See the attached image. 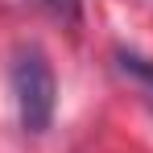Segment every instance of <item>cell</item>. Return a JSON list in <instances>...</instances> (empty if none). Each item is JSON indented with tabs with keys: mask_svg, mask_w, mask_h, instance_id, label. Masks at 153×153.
Returning a JSON list of instances; mask_svg holds the SVG:
<instances>
[{
	"mask_svg": "<svg viewBox=\"0 0 153 153\" xmlns=\"http://www.w3.org/2000/svg\"><path fill=\"white\" fill-rule=\"evenodd\" d=\"M46 8H50L58 21H66V25H75L79 17H83V0H42Z\"/></svg>",
	"mask_w": 153,
	"mask_h": 153,
	"instance_id": "obj_3",
	"label": "cell"
},
{
	"mask_svg": "<svg viewBox=\"0 0 153 153\" xmlns=\"http://www.w3.org/2000/svg\"><path fill=\"white\" fill-rule=\"evenodd\" d=\"M8 83H13L21 128L42 137L54 124V108H58V79H54L46 50L42 46H17L13 62H8Z\"/></svg>",
	"mask_w": 153,
	"mask_h": 153,
	"instance_id": "obj_1",
	"label": "cell"
},
{
	"mask_svg": "<svg viewBox=\"0 0 153 153\" xmlns=\"http://www.w3.org/2000/svg\"><path fill=\"white\" fill-rule=\"evenodd\" d=\"M116 62H120L124 75H132V79H141L145 87H153V58H145L137 50H116Z\"/></svg>",
	"mask_w": 153,
	"mask_h": 153,
	"instance_id": "obj_2",
	"label": "cell"
}]
</instances>
